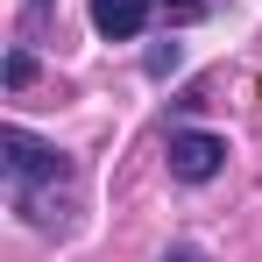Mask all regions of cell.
<instances>
[{
	"label": "cell",
	"instance_id": "cell-3",
	"mask_svg": "<svg viewBox=\"0 0 262 262\" xmlns=\"http://www.w3.org/2000/svg\"><path fill=\"white\" fill-rule=\"evenodd\" d=\"M92 29L106 43H135L149 29V0H92Z\"/></svg>",
	"mask_w": 262,
	"mask_h": 262
},
{
	"label": "cell",
	"instance_id": "cell-5",
	"mask_svg": "<svg viewBox=\"0 0 262 262\" xmlns=\"http://www.w3.org/2000/svg\"><path fill=\"white\" fill-rule=\"evenodd\" d=\"M177 71V43H163V50H149V78H170Z\"/></svg>",
	"mask_w": 262,
	"mask_h": 262
},
{
	"label": "cell",
	"instance_id": "cell-4",
	"mask_svg": "<svg viewBox=\"0 0 262 262\" xmlns=\"http://www.w3.org/2000/svg\"><path fill=\"white\" fill-rule=\"evenodd\" d=\"M29 78H36V57H29V50H7V85L21 92Z\"/></svg>",
	"mask_w": 262,
	"mask_h": 262
},
{
	"label": "cell",
	"instance_id": "cell-2",
	"mask_svg": "<svg viewBox=\"0 0 262 262\" xmlns=\"http://www.w3.org/2000/svg\"><path fill=\"white\" fill-rule=\"evenodd\" d=\"M163 156H170V177H177V184H213V177L227 170V142L206 135V128H170Z\"/></svg>",
	"mask_w": 262,
	"mask_h": 262
},
{
	"label": "cell",
	"instance_id": "cell-6",
	"mask_svg": "<svg viewBox=\"0 0 262 262\" xmlns=\"http://www.w3.org/2000/svg\"><path fill=\"white\" fill-rule=\"evenodd\" d=\"M163 7H170L177 21H191V14H206V0H163Z\"/></svg>",
	"mask_w": 262,
	"mask_h": 262
},
{
	"label": "cell",
	"instance_id": "cell-7",
	"mask_svg": "<svg viewBox=\"0 0 262 262\" xmlns=\"http://www.w3.org/2000/svg\"><path fill=\"white\" fill-rule=\"evenodd\" d=\"M163 262H206V255H199V248H170Z\"/></svg>",
	"mask_w": 262,
	"mask_h": 262
},
{
	"label": "cell",
	"instance_id": "cell-1",
	"mask_svg": "<svg viewBox=\"0 0 262 262\" xmlns=\"http://www.w3.org/2000/svg\"><path fill=\"white\" fill-rule=\"evenodd\" d=\"M0 170H7V191H14L21 213L36 220V227H57L43 184H71V163H64L50 142H36L29 128H0Z\"/></svg>",
	"mask_w": 262,
	"mask_h": 262
}]
</instances>
